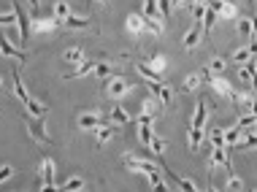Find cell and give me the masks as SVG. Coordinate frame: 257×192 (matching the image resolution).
I'll return each instance as SVG.
<instances>
[{
  "label": "cell",
  "instance_id": "ffe728a7",
  "mask_svg": "<svg viewBox=\"0 0 257 192\" xmlns=\"http://www.w3.org/2000/svg\"><path fill=\"white\" fill-rule=\"evenodd\" d=\"M135 71H138L146 81H160V73L154 71V68H149L146 62H135Z\"/></svg>",
  "mask_w": 257,
  "mask_h": 192
},
{
  "label": "cell",
  "instance_id": "83f0119b",
  "mask_svg": "<svg viewBox=\"0 0 257 192\" xmlns=\"http://www.w3.org/2000/svg\"><path fill=\"white\" fill-rule=\"evenodd\" d=\"M54 16H57V19H68V16H71V5H68V3H62V0H60V3H57L54 5Z\"/></svg>",
  "mask_w": 257,
  "mask_h": 192
},
{
  "label": "cell",
  "instance_id": "3957f363",
  "mask_svg": "<svg viewBox=\"0 0 257 192\" xmlns=\"http://www.w3.org/2000/svg\"><path fill=\"white\" fill-rule=\"evenodd\" d=\"M14 14H16V27H19V41L25 44V41L30 38V14L22 8L19 0H14Z\"/></svg>",
  "mask_w": 257,
  "mask_h": 192
},
{
  "label": "cell",
  "instance_id": "d6a6232c",
  "mask_svg": "<svg viewBox=\"0 0 257 192\" xmlns=\"http://www.w3.org/2000/svg\"><path fill=\"white\" fill-rule=\"evenodd\" d=\"M84 187V182L79 176H73V179H68L65 182V187H60V190H68V192H76V190H82Z\"/></svg>",
  "mask_w": 257,
  "mask_h": 192
},
{
  "label": "cell",
  "instance_id": "44dd1931",
  "mask_svg": "<svg viewBox=\"0 0 257 192\" xmlns=\"http://www.w3.org/2000/svg\"><path fill=\"white\" fill-rule=\"evenodd\" d=\"M201 144H203V127H190V149L198 152Z\"/></svg>",
  "mask_w": 257,
  "mask_h": 192
},
{
  "label": "cell",
  "instance_id": "836d02e7",
  "mask_svg": "<svg viewBox=\"0 0 257 192\" xmlns=\"http://www.w3.org/2000/svg\"><path fill=\"white\" fill-rule=\"evenodd\" d=\"M92 73H95V76H100V79H106V76H111V65H106V62H98Z\"/></svg>",
  "mask_w": 257,
  "mask_h": 192
},
{
  "label": "cell",
  "instance_id": "603a6c76",
  "mask_svg": "<svg viewBox=\"0 0 257 192\" xmlns=\"http://www.w3.org/2000/svg\"><path fill=\"white\" fill-rule=\"evenodd\" d=\"M160 106H163V103H160L157 97L152 95V97H146V100H144V106H141V114H152V116H154V114H157V108H160Z\"/></svg>",
  "mask_w": 257,
  "mask_h": 192
},
{
  "label": "cell",
  "instance_id": "7402d4cb",
  "mask_svg": "<svg viewBox=\"0 0 257 192\" xmlns=\"http://www.w3.org/2000/svg\"><path fill=\"white\" fill-rule=\"evenodd\" d=\"M201 73H190V76L184 79V84H181V90L184 92H192V90H198V87H201Z\"/></svg>",
  "mask_w": 257,
  "mask_h": 192
},
{
  "label": "cell",
  "instance_id": "d6986e66",
  "mask_svg": "<svg viewBox=\"0 0 257 192\" xmlns=\"http://www.w3.org/2000/svg\"><path fill=\"white\" fill-rule=\"evenodd\" d=\"M95 65H98L95 60H84L82 65H79V68H76V71H73L68 79H82V76H87V73H92V71H95Z\"/></svg>",
  "mask_w": 257,
  "mask_h": 192
},
{
  "label": "cell",
  "instance_id": "bcb514c9",
  "mask_svg": "<svg viewBox=\"0 0 257 192\" xmlns=\"http://www.w3.org/2000/svg\"><path fill=\"white\" fill-rule=\"evenodd\" d=\"M95 3H103V0H95Z\"/></svg>",
  "mask_w": 257,
  "mask_h": 192
},
{
  "label": "cell",
  "instance_id": "f1b7e54d",
  "mask_svg": "<svg viewBox=\"0 0 257 192\" xmlns=\"http://www.w3.org/2000/svg\"><path fill=\"white\" fill-rule=\"evenodd\" d=\"M211 146H227L225 144V130H219V127H216V130H211Z\"/></svg>",
  "mask_w": 257,
  "mask_h": 192
},
{
  "label": "cell",
  "instance_id": "f6af8a7d",
  "mask_svg": "<svg viewBox=\"0 0 257 192\" xmlns=\"http://www.w3.org/2000/svg\"><path fill=\"white\" fill-rule=\"evenodd\" d=\"M0 87H3V79H0Z\"/></svg>",
  "mask_w": 257,
  "mask_h": 192
},
{
  "label": "cell",
  "instance_id": "ee69618b",
  "mask_svg": "<svg viewBox=\"0 0 257 192\" xmlns=\"http://www.w3.org/2000/svg\"><path fill=\"white\" fill-rule=\"evenodd\" d=\"M222 3H233V5H236V0H222Z\"/></svg>",
  "mask_w": 257,
  "mask_h": 192
},
{
  "label": "cell",
  "instance_id": "484cf974",
  "mask_svg": "<svg viewBox=\"0 0 257 192\" xmlns=\"http://www.w3.org/2000/svg\"><path fill=\"white\" fill-rule=\"evenodd\" d=\"M238 136H241V127H238V125L227 127V130H225V144H227V146H236Z\"/></svg>",
  "mask_w": 257,
  "mask_h": 192
},
{
  "label": "cell",
  "instance_id": "6da1fadb",
  "mask_svg": "<svg viewBox=\"0 0 257 192\" xmlns=\"http://www.w3.org/2000/svg\"><path fill=\"white\" fill-rule=\"evenodd\" d=\"M125 165L135 173H144V176L154 184V190H168L165 182H163V176H160V171H157V165H152L149 160H141V157H135V154H125Z\"/></svg>",
  "mask_w": 257,
  "mask_h": 192
},
{
  "label": "cell",
  "instance_id": "e575fe53",
  "mask_svg": "<svg viewBox=\"0 0 257 192\" xmlns=\"http://www.w3.org/2000/svg\"><path fill=\"white\" fill-rule=\"evenodd\" d=\"M236 146H238V149H257V133L252 130V136H249L244 144H236Z\"/></svg>",
  "mask_w": 257,
  "mask_h": 192
},
{
  "label": "cell",
  "instance_id": "f546056e",
  "mask_svg": "<svg viewBox=\"0 0 257 192\" xmlns=\"http://www.w3.org/2000/svg\"><path fill=\"white\" fill-rule=\"evenodd\" d=\"M165 62H168V60H165V54H154L152 60H149V68H154L157 73H163L165 71Z\"/></svg>",
  "mask_w": 257,
  "mask_h": 192
},
{
  "label": "cell",
  "instance_id": "8fae6325",
  "mask_svg": "<svg viewBox=\"0 0 257 192\" xmlns=\"http://www.w3.org/2000/svg\"><path fill=\"white\" fill-rule=\"evenodd\" d=\"M141 16H144V19H154V22H165L163 14H160L157 0H144V11H141Z\"/></svg>",
  "mask_w": 257,
  "mask_h": 192
},
{
  "label": "cell",
  "instance_id": "9c48e42d",
  "mask_svg": "<svg viewBox=\"0 0 257 192\" xmlns=\"http://www.w3.org/2000/svg\"><path fill=\"white\" fill-rule=\"evenodd\" d=\"M219 165V168H227L230 171V154H227V146H214V152H211V168Z\"/></svg>",
  "mask_w": 257,
  "mask_h": 192
},
{
  "label": "cell",
  "instance_id": "74e56055",
  "mask_svg": "<svg viewBox=\"0 0 257 192\" xmlns=\"http://www.w3.org/2000/svg\"><path fill=\"white\" fill-rule=\"evenodd\" d=\"M16 25V14H3L0 16V27H11Z\"/></svg>",
  "mask_w": 257,
  "mask_h": 192
},
{
  "label": "cell",
  "instance_id": "4fadbf2b",
  "mask_svg": "<svg viewBox=\"0 0 257 192\" xmlns=\"http://www.w3.org/2000/svg\"><path fill=\"white\" fill-rule=\"evenodd\" d=\"M0 54H3V57H14V60H25V51L14 49L11 41L5 38V36H0Z\"/></svg>",
  "mask_w": 257,
  "mask_h": 192
},
{
  "label": "cell",
  "instance_id": "d590c367",
  "mask_svg": "<svg viewBox=\"0 0 257 192\" xmlns=\"http://www.w3.org/2000/svg\"><path fill=\"white\" fill-rule=\"evenodd\" d=\"M203 14H206V5L203 3H192V16H195V22H203Z\"/></svg>",
  "mask_w": 257,
  "mask_h": 192
},
{
  "label": "cell",
  "instance_id": "e0dca14e",
  "mask_svg": "<svg viewBox=\"0 0 257 192\" xmlns=\"http://www.w3.org/2000/svg\"><path fill=\"white\" fill-rule=\"evenodd\" d=\"M108 122H114V125H125V122H130V114L125 111L122 106H114L111 114H108Z\"/></svg>",
  "mask_w": 257,
  "mask_h": 192
},
{
  "label": "cell",
  "instance_id": "5bb4252c",
  "mask_svg": "<svg viewBox=\"0 0 257 192\" xmlns=\"http://www.w3.org/2000/svg\"><path fill=\"white\" fill-rule=\"evenodd\" d=\"M62 27H68V30H84V27H89V19H84V16H68V19L60 22Z\"/></svg>",
  "mask_w": 257,
  "mask_h": 192
},
{
  "label": "cell",
  "instance_id": "ab89813d",
  "mask_svg": "<svg viewBox=\"0 0 257 192\" xmlns=\"http://www.w3.org/2000/svg\"><path fill=\"white\" fill-rule=\"evenodd\" d=\"M11 176H14V168H11V165H3V168H0V184L8 182Z\"/></svg>",
  "mask_w": 257,
  "mask_h": 192
},
{
  "label": "cell",
  "instance_id": "d4e9b609",
  "mask_svg": "<svg viewBox=\"0 0 257 192\" xmlns=\"http://www.w3.org/2000/svg\"><path fill=\"white\" fill-rule=\"evenodd\" d=\"M114 138V127H108V122H103L98 127V144H108Z\"/></svg>",
  "mask_w": 257,
  "mask_h": 192
},
{
  "label": "cell",
  "instance_id": "1f68e13d",
  "mask_svg": "<svg viewBox=\"0 0 257 192\" xmlns=\"http://www.w3.org/2000/svg\"><path fill=\"white\" fill-rule=\"evenodd\" d=\"M249 57H255V51H252V46H247V49H238V51H236V54H233V60H236V62H241V65H244V62H247V60H249Z\"/></svg>",
  "mask_w": 257,
  "mask_h": 192
},
{
  "label": "cell",
  "instance_id": "cb8c5ba5",
  "mask_svg": "<svg viewBox=\"0 0 257 192\" xmlns=\"http://www.w3.org/2000/svg\"><path fill=\"white\" fill-rule=\"evenodd\" d=\"M216 14H219L222 19H236V16H238V8H236V5H233V3H222Z\"/></svg>",
  "mask_w": 257,
  "mask_h": 192
},
{
  "label": "cell",
  "instance_id": "ba28073f",
  "mask_svg": "<svg viewBox=\"0 0 257 192\" xmlns=\"http://www.w3.org/2000/svg\"><path fill=\"white\" fill-rule=\"evenodd\" d=\"M125 27H128L130 36H144L146 33V19L141 14H130L128 22H125Z\"/></svg>",
  "mask_w": 257,
  "mask_h": 192
},
{
  "label": "cell",
  "instance_id": "4dcf8cb0",
  "mask_svg": "<svg viewBox=\"0 0 257 192\" xmlns=\"http://www.w3.org/2000/svg\"><path fill=\"white\" fill-rule=\"evenodd\" d=\"M149 149H152V152L157 154V157H163V152H165V141H163V138H157V136H152Z\"/></svg>",
  "mask_w": 257,
  "mask_h": 192
},
{
  "label": "cell",
  "instance_id": "60d3db41",
  "mask_svg": "<svg viewBox=\"0 0 257 192\" xmlns=\"http://www.w3.org/2000/svg\"><path fill=\"white\" fill-rule=\"evenodd\" d=\"M209 71H211V73H222V71H225V60H219V57H216V60L211 62Z\"/></svg>",
  "mask_w": 257,
  "mask_h": 192
},
{
  "label": "cell",
  "instance_id": "4316f807",
  "mask_svg": "<svg viewBox=\"0 0 257 192\" xmlns=\"http://www.w3.org/2000/svg\"><path fill=\"white\" fill-rule=\"evenodd\" d=\"M238 36L241 38H255V30H252V22L249 19H238Z\"/></svg>",
  "mask_w": 257,
  "mask_h": 192
},
{
  "label": "cell",
  "instance_id": "8992f818",
  "mask_svg": "<svg viewBox=\"0 0 257 192\" xmlns=\"http://www.w3.org/2000/svg\"><path fill=\"white\" fill-rule=\"evenodd\" d=\"M57 25H60L57 16H41V14L33 16V30H36V33H51Z\"/></svg>",
  "mask_w": 257,
  "mask_h": 192
},
{
  "label": "cell",
  "instance_id": "52a82bcc",
  "mask_svg": "<svg viewBox=\"0 0 257 192\" xmlns=\"http://www.w3.org/2000/svg\"><path fill=\"white\" fill-rule=\"evenodd\" d=\"M149 90H152V95L157 97V100L163 103V106H168V103L173 100V92H171L168 87L163 84V81H149Z\"/></svg>",
  "mask_w": 257,
  "mask_h": 192
},
{
  "label": "cell",
  "instance_id": "ac0fdd59",
  "mask_svg": "<svg viewBox=\"0 0 257 192\" xmlns=\"http://www.w3.org/2000/svg\"><path fill=\"white\" fill-rule=\"evenodd\" d=\"M62 60H65V62H71V65H82V62L87 60V57H84V51H82V49H65Z\"/></svg>",
  "mask_w": 257,
  "mask_h": 192
},
{
  "label": "cell",
  "instance_id": "277c9868",
  "mask_svg": "<svg viewBox=\"0 0 257 192\" xmlns=\"http://www.w3.org/2000/svg\"><path fill=\"white\" fill-rule=\"evenodd\" d=\"M130 81H125V79H119V76H114V79H108V84H106V92H108V97H114V100H119V97H125L130 92Z\"/></svg>",
  "mask_w": 257,
  "mask_h": 192
},
{
  "label": "cell",
  "instance_id": "8d00e7d4",
  "mask_svg": "<svg viewBox=\"0 0 257 192\" xmlns=\"http://www.w3.org/2000/svg\"><path fill=\"white\" fill-rule=\"evenodd\" d=\"M157 5H160V14H163V19H168V16H171V0H157Z\"/></svg>",
  "mask_w": 257,
  "mask_h": 192
},
{
  "label": "cell",
  "instance_id": "9a60e30c",
  "mask_svg": "<svg viewBox=\"0 0 257 192\" xmlns=\"http://www.w3.org/2000/svg\"><path fill=\"white\" fill-rule=\"evenodd\" d=\"M198 41H201V22H195V25L190 27V33L184 36V49H195Z\"/></svg>",
  "mask_w": 257,
  "mask_h": 192
},
{
  "label": "cell",
  "instance_id": "30bf717a",
  "mask_svg": "<svg viewBox=\"0 0 257 192\" xmlns=\"http://www.w3.org/2000/svg\"><path fill=\"white\" fill-rule=\"evenodd\" d=\"M103 122H108V119H100L98 114H82L79 116V127H82V130H98Z\"/></svg>",
  "mask_w": 257,
  "mask_h": 192
},
{
  "label": "cell",
  "instance_id": "2e32d148",
  "mask_svg": "<svg viewBox=\"0 0 257 192\" xmlns=\"http://www.w3.org/2000/svg\"><path fill=\"white\" fill-rule=\"evenodd\" d=\"M216 11L214 8H209L206 5V14H203V36H211V30H214V22H216Z\"/></svg>",
  "mask_w": 257,
  "mask_h": 192
},
{
  "label": "cell",
  "instance_id": "f35d334b",
  "mask_svg": "<svg viewBox=\"0 0 257 192\" xmlns=\"http://www.w3.org/2000/svg\"><path fill=\"white\" fill-rule=\"evenodd\" d=\"M225 190H244V182L238 176H230V179H227V187Z\"/></svg>",
  "mask_w": 257,
  "mask_h": 192
},
{
  "label": "cell",
  "instance_id": "7c38bea8",
  "mask_svg": "<svg viewBox=\"0 0 257 192\" xmlns=\"http://www.w3.org/2000/svg\"><path fill=\"white\" fill-rule=\"evenodd\" d=\"M206 116H209V103L201 97L198 106H195V114H192V127H203L206 125Z\"/></svg>",
  "mask_w": 257,
  "mask_h": 192
},
{
  "label": "cell",
  "instance_id": "5b68a950",
  "mask_svg": "<svg viewBox=\"0 0 257 192\" xmlns=\"http://www.w3.org/2000/svg\"><path fill=\"white\" fill-rule=\"evenodd\" d=\"M38 171H41L43 187H46V190H60V187H57V182H54V160H51V157H43Z\"/></svg>",
  "mask_w": 257,
  "mask_h": 192
},
{
  "label": "cell",
  "instance_id": "b9f144b4",
  "mask_svg": "<svg viewBox=\"0 0 257 192\" xmlns=\"http://www.w3.org/2000/svg\"><path fill=\"white\" fill-rule=\"evenodd\" d=\"M27 3H30V11H33L30 16H38V0H27Z\"/></svg>",
  "mask_w": 257,
  "mask_h": 192
},
{
  "label": "cell",
  "instance_id": "7a4b0ae2",
  "mask_svg": "<svg viewBox=\"0 0 257 192\" xmlns=\"http://www.w3.org/2000/svg\"><path fill=\"white\" fill-rule=\"evenodd\" d=\"M27 133L33 136L36 144H51L46 127H43V116H30V119H27Z\"/></svg>",
  "mask_w": 257,
  "mask_h": 192
},
{
  "label": "cell",
  "instance_id": "7bdbcfd3",
  "mask_svg": "<svg viewBox=\"0 0 257 192\" xmlns=\"http://www.w3.org/2000/svg\"><path fill=\"white\" fill-rule=\"evenodd\" d=\"M249 22H252V30L257 33V16H252V19H249Z\"/></svg>",
  "mask_w": 257,
  "mask_h": 192
}]
</instances>
